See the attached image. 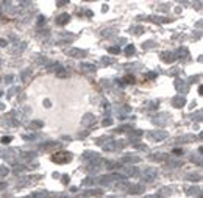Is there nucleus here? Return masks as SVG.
Wrapping results in <instances>:
<instances>
[{
  "label": "nucleus",
  "instance_id": "f257e3e1",
  "mask_svg": "<svg viewBox=\"0 0 203 198\" xmlns=\"http://www.w3.org/2000/svg\"><path fill=\"white\" fill-rule=\"evenodd\" d=\"M67 19H69V16H67V14H63L58 20H59V24H66V22H67Z\"/></svg>",
  "mask_w": 203,
  "mask_h": 198
},
{
  "label": "nucleus",
  "instance_id": "f03ea898",
  "mask_svg": "<svg viewBox=\"0 0 203 198\" xmlns=\"http://www.w3.org/2000/svg\"><path fill=\"white\" fill-rule=\"evenodd\" d=\"M11 139H9V137H3V139H2V142H3V144H7V142H9Z\"/></svg>",
  "mask_w": 203,
  "mask_h": 198
}]
</instances>
